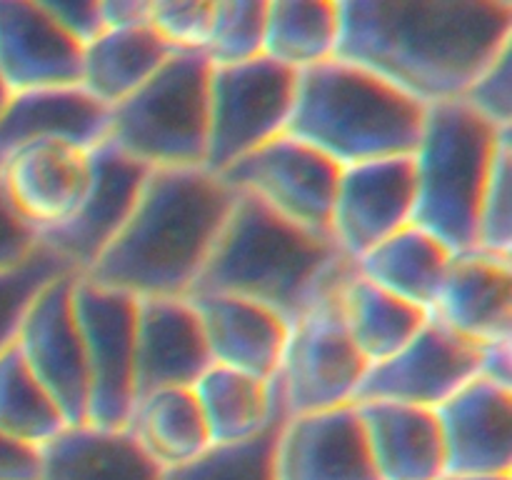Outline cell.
<instances>
[{
  "instance_id": "ffe728a7",
  "label": "cell",
  "mask_w": 512,
  "mask_h": 480,
  "mask_svg": "<svg viewBox=\"0 0 512 480\" xmlns=\"http://www.w3.org/2000/svg\"><path fill=\"white\" fill-rule=\"evenodd\" d=\"M213 365L200 318L188 298H138L135 390L190 388Z\"/></svg>"
},
{
  "instance_id": "484cf974",
  "label": "cell",
  "mask_w": 512,
  "mask_h": 480,
  "mask_svg": "<svg viewBox=\"0 0 512 480\" xmlns=\"http://www.w3.org/2000/svg\"><path fill=\"white\" fill-rule=\"evenodd\" d=\"M210 443H238L285 418L273 380L210 365L193 385Z\"/></svg>"
},
{
  "instance_id": "8fae6325",
  "label": "cell",
  "mask_w": 512,
  "mask_h": 480,
  "mask_svg": "<svg viewBox=\"0 0 512 480\" xmlns=\"http://www.w3.org/2000/svg\"><path fill=\"white\" fill-rule=\"evenodd\" d=\"M75 275H58L35 295L13 343L68 425L85 423L88 408V373L73 313Z\"/></svg>"
},
{
  "instance_id": "603a6c76",
  "label": "cell",
  "mask_w": 512,
  "mask_h": 480,
  "mask_svg": "<svg viewBox=\"0 0 512 480\" xmlns=\"http://www.w3.org/2000/svg\"><path fill=\"white\" fill-rule=\"evenodd\" d=\"M355 405L378 480L445 478V448L435 410L385 400Z\"/></svg>"
},
{
  "instance_id": "5bb4252c",
  "label": "cell",
  "mask_w": 512,
  "mask_h": 480,
  "mask_svg": "<svg viewBox=\"0 0 512 480\" xmlns=\"http://www.w3.org/2000/svg\"><path fill=\"white\" fill-rule=\"evenodd\" d=\"M90 155L93 178L83 203L63 225L38 235V243L78 275L85 273L113 243L148 175L143 163L125 155L108 140L90 150Z\"/></svg>"
},
{
  "instance_id": "44dd1931",
  "label": "cell",
  "mask_w": 512,
  "mask_h": 480,
  "mask_svg": "<svg viewBox=\"0 0 512 480\" xmlns=\"http://www.w3.org/2000/svg\"><path fill=\"white\" fill-rule=\"evenodd\" d=\"M200 318L213 365L273 380L290 323L265 305L223 293L188 295Z\"/></svg>"
},
{
  "instance_id": "7c38bea8",
  "label": "cell",
  "mask_w": 512,
  "mask_h": 480,
  "mask_svg": "<svg viewBox=\"0 0 512 480\" xmlns=\"http://www.w3.org/2000/svg\"><path fill=\"white\" fill-rule=\"evenodd\" d=\"M480 350L428 318L398 353L365 370L355 403L385 400L435 410L480 373Z\"/></svg>"
},
{
  "instance_id": "7bdbcfd3",
  "label": "cell",
  "mask_w": 512,
  "mask_h": 480,
  "mask_svg": "<svg viewBox=\"0 0 512 480\" xmlns=\"http://www.w3.org/2000/svg\"><path fill=\"white\" fill-rule=\"evenodd\" d=\"M10 90H8V85L3 83V78H0V113H3L5 110V105H8V100H10Z\"/></svg>"
},
{
  "instance_id": "277c9868",
  "label": "cell",
  "mask_w": 512,
  "mask_h": 480,
  "mask_svg": "<svg viewBox=\"0 0 512 480\" xmlns=\"http://www.w3.org/2000/svg\"><path fill=\"white\" fill-rule=\"evenodd\" d=\"M425 108L360 65L333 58L298 73L288 133L340 168L410 155Z\"/></svg>"
},
{
  "instance_id": "9a60e30c",
  "label": "cell",
  "mask_w": 512,
  "mask_h": 480,
  "mask_svg": "<svg viewBox=\"0 0 512 480\" xmlns=\"http://www.w3.org/2000/svg\"><path fill=\"white\" fill-rule=\"evenodd\" d=\"M93 178V155L65 140H38L0 163V185L15 213L45 233L78 210Z\"/></svg>"
},
{
  "instance_id": "ba28073f",
  "label": "cell",
  "mask_w": 512,
  "mask_h": 480,
  "mask_svg": "<svg viewBox=\"0 0 512 480\" xmlns=\"http://www.w3.org/2000/svg\"><path fill=\"white\" fill-rule=\"evenodd\" d=\"M295 85L298 73L268 58L210 70L205 168L220 175L253 150L288 133Z\"/></svg>"
},
{
  "instance_id": "6da1fadb",
  "label": "cell",
  "mask_w": 512,
  "mask_h": 480,
  "mask_svg": "<svg viewBox=\"0 0 512 480\" xmlns=\"http://www.w3.org/2000/svg\"><path fill=\"white\" fill-rule=\"evenodd\" d=\"M335 58L423 108L460 100L512 45V0H338Z\"/></svg>"
},
{
  "instance_id": "f1b7e54d",
  "label": "cell",
  "mask_w": 512,
  "mask_h": 480,
  "mask_svg": "<svg viewBox=\"0 0 512 480\" xmlns=\"http://www.w3.org/2000/svg\"><path fill=\"white\" fill-rule=\"evenodd\" d=\"M128 430L163 470L188 463L210 445L193 388H163L140 395Z\"/></svg>"
},
{
  "instance_id": "b9f144b4",
  "label": "cell",
  "mask_w": 512,
  "mask_h": 480,
  "mask_svg": "<svg viewBox=\"0 0 512 480\" xmlns=\"http://www.w3.org/2000/svg\"><path fill=\"white\" fill-rule=\"evenodd\" d=\"M445 480H512V475H460V478H445Z\"/></svg>"
},
{
  "instance_id": "ac0fdd59",
  "label": "cell",
  "mask_w": 512,
  "mask_h": 480,
  "mask_svg": "<svg viewBox=\"0 0 512 480\" xmlns=\"http://www.w3.org/2000/svg\"><path fill=\"white\" fill-rule=\"evenodd\" d=\"M83 45L43 0H0V78L10 93L80 83Z\"/></svg>"
},
{
  "instance_id": "5b68a950",
  "label": "cell",
  "mask_w": 512,
  "mask_h": 480,
  "mask_svg": "<svg viewBox=\"0 0 512 480\" xmlns=\"http://www.w3.org/2000/svg\"><path fill=\"white\" fill-rule=\"evenodd\" d=\"M500 130L463 100L425 108L410 160L415 175L413 225L433 235L453 255L475 250L478 208L500 145Z\"/></svg>"
},
{
  "instance_id": "3957f363",
  "label": "cell",
  "mask_w": 512,
  "mask_h": 480,
  "mask_svg": "<svg viewBox=\"0 0 512 480\" xmlns=\"http://www.w3.org/2000/svg\"><path fill=\"white\" fill-rule=\"evenodd\" d=\"M353 268L330 235L290 223L238 193L190 295H235L293 323L315 300L340 288Z\"/></svg>"
},
{
  "instance_id": "7402d4cb",
  "label": "cell",
  "mask_w": 512,
  "mask_h": 480,
  "mask_svg": "<svg viewBox=\"0 0 512 480\" xmlns=\"http://www.w3.org/2000/svg\"><path fill=\"white\" fill-rule=\"evenodd\" d=\"M108 125L110 110L80 85L13 93L0 113V163L38 140H65L93 150L108 140Z\"/></svg>"
},
{
  "instance_id": "30bf717a",
  "label": "cell",
  "mask_w": 512,
  "mask_h": 480,
  "mask_svg": "<svg viewBox=\"0 0 512 480\" xmlns=\"http://www.w3.org/2000/svg\"><path fill=\"white\" fill-rule=\"evenodd\" d=\"M220 178L290 223L330 235L340 165L295 135H278L223 170Z\"/></svg>"
},
{
  "instance_id": "74e56055",
  "label": "cell",
  "mask_w": 512,
  "mask_h": 480,
  "mask_svg": "<svg viewBox=\"0 0 512 480\" xmlns=\"http://www.w3.org/2000/svg\"><path fill=\"white\" fill-rule=\"evenodd\" d=\"M38 248V233L15 213L0 185V270L18 265Z\"/></svg>"
},
{
  "instance_id": "2e32d148",
  "label": "cell",
  "mask_w": 512,
  "mask_h": 480,
  "mask_svg": "<svg viewBox=\"0 0 512 480\" xmlns=\"http://www.w3.org/2000/svg\"><path fill=\"white\" fill-rule=\"evenodd\" d=\"M445 478L512 475V388L475 375L435 408ZM443 478V480H445Z\"/></svg>"
},
{
  "instance_id": "4fadbf2b",
  "label": "cell",
  "mask_w": 512,
  "mask_h": 480,
  "mask_svg": "<svg viewBox=\"0 0 512 480\" xmlns=\"http://www.w3.org/2000/svg\"><path fill=\"white\" fill-rule=\"evenodd\" d=\"M415 175L410 155L365 160L340 168L330 210V238L348 260H358L413 223Z\"/></svg>"
},
{
  "instance_id": "836d02e7",
  "label": "cell",
  "mask_w": 512,
  "mask_h": 480,
  "mask_svg": "<svg viewBox=\"0 0 512 480\" xmlns=\"http://www.w3.org/2000/svg\"><path fill=\"white\" fill-rule=\"evenodd\" d=\"M63 273L73 270L40 243L23 263L0 270V353L15 343V335L35 295Z\"/></svg>"
},
{
  "instance_id": "d6a6232c",
  "label": "cell",
  "mask_w": 512,
  "mask_h": 480,
  "mask_svg": "<svg viewBox=\"0 0 512 480\" xmlns=\"http://www.w3.org/2000/svg\"><path fill=\"white\" fill-rule=\"evenodd\" d=\"M265 3L268 0H215L205 60L213 68L263 58Z\"/></svg>"
},
{
  "instance_id": "9c48e42d",
  "label": "cell",
  "mask_w": 512,
  "mask_h": 480,
  "mask_svg": "<svg viewBox=\"0 0 512 480\" xmlns=\"http://www.w3.org/2000/svg\"><path fill=\"white\" fill-rule=\"evenodd\" d=\"M135 310L138 298L85 275L73 280V313L88 373L85 423L128 428L135 390Z\"/></svg>"
},
{
  "instance_id": "e575fe53",
  "label": "cell",
  "mask_w": 512,
  "mask_h": 480,
  "mask_svg": "<svg viewBox=\"0 0 512 480\" xmlns=\"http://www.w3.org/2000/svg\"><path fill=\"white\" fill-rule=\"evenodd\" d=\"M512 135L503 140L490 168L475 225V250L512 258Z\"/></svg>"
},
{
  "instance_id": "8d00e7d4",
  "label": "cell",
  "mask_w": 512,
  "mask_h": 480,
  "mask_svg": "<svg viewBox=\"0 0 512 480\" xmlns=\"http://www.w3.org/2000/svg\"><path fill=\"white\" fill-rule=\"evenodd\" d=\"M460 100L495 128L512 130V45L480 70Z\"/></svg>"
},
{
  "instance_id": "4dcf8cb0",
  "label": "cell",
  "mask_w": 512,
  "mask_h": 480,
  "mask_svg": "<svg viewBox=\"0 0 512 480\" xmlns=\"http://www.w3.org/2000/svg\"><path fill=\"white\" fill-rule=\"evenodd\" d=\"M68 428L63 413L33 378L15 345L0 353V430L10 438L43 448Z\"/></svg>"
},
{
  "instance_id": "f546056e",
  "label": "cell",
  "mask_w": 512,
  "mask_h": 480,
  "mask_svg": "<svg viewBox=\"0 0 512 480\" xmlns=\"http://www.w3.org/2000/svg\"><path fill=\"white\" fill-rule=\"evenodd\" d=\"M338 33V0H268L263 58L303 73L335 58Z\"/></svg>"
},
{
  "instance_id": "d6986e66",
  "label": "cell",
  "mask_w": 512,
  "mask_h": 480,
  "mask_svg": "<svg viewBox=\"0 0 512 480\" xmlns=\"http://www.w3.org/2000/svg\"><path fill=\"white\" fill-rule=\"evenodd\" d=\"M430 318L478 348L512 343V258L453 255Z\"/></svg>"
},
{
  "instance_id": "83f0119b",
  "label": "cell",
  "mask_w": 512,
  "mask_h": 480,
  "mask_svg": "<svg viewBox=\"0 0 512 480\" xmlns=\"http://www.w3.org/2000/svg\"><path fill=\"white\" fill-rule=\"evenodd\" d=\"M340 313L355 350L368 368L398 353L430 318L425 310L365 280L355 268L340 288Z\"/></svg>"
},
{
  "instance_id": "1f68e13d",
  "label": "cell",
  "mask_w": 512,
  "mask_h": 480,
  "mask_svg": "<svg viewBox=\"0 0 512 480\" xmlns=\"http://www.w3.org/2000/svg\"><path fill=\"white\" fill-rule=\"evenodd\" d=\"M280 423L238 443H210L188 463L163 470V480H275Z\"/></svg>"
},
{
  "instance_id": "8992f818",
  "label": "cell",
  "mask_w": 512,
  "mask_h": 480,
  "mask_svg": "<svg viewBox=\"0 0 512 480\" xmlns=\"http://www.w3.org/2000/svg\"><path fill=\"white\" fill-rule=\"evenodd\" d=\"M210 63L203 53H173L123 103L110 108L108 143L148 170L205 168Z\"/></svg>"
},
{
  "instance_id": "d4e9b609",
  "label": "cell",
  "mask_w": 512,
  "mask_h": 480,
  "mask_svg": "<svg viewBox=\"0 0 512 480\" xmlns=\"http://www.w3.org/2000/svg\"><path fill=\"white\" fill-rule=\"evenodd\" d=\"M170 55L173 50L148 23L103 30L83 45L78 85L110 110L153 78Z\"/></svg>"
},
{
  "instance_id": "4316f807",
  "label": "cell",
  "mask_w": 512,
  "mask_h": 480,
  "mask_svg": "<svg viewBox=\"0 0 512 480\" xmlns=\"http://www.w3.org/2000/svg\"><path fill=\"white\" fill-rule=\"evenodd\" d=\"M450 260L453 253L440 240L410 223L360 255L353 265L365 280L385 293L430 315Z\"/></svg>"
},
{
  "instance_id": "60d3db41",
  "label": "cell",
  "mask_w": 512,
  "mask_h": 480,
  "mask_svg": "<svg viewBox=\"0 0 512 480\" xmlns=\"http://www.w3.org/2000/svg\"><path fill=\"white\" fill-rule=\"evenodd\" d=\"M148 5L150 0H98L100 28L118 30L148 23Z\"/></svg>"
},
{
  "instance_id": "cb8c5ba5",
  "label": "cell",
  "mask_w": 512,
  "mask_h": 480,
  "mask_svg": "<svg viewBox=\"0 0 512 480\" xmlns=\"http://www.w3.org/2000/svg\"><path fill=\"white\" fill-rule=\"evenodd\" d=\"M40 480H163V468L128 428L80 423L40 448Z\"/></svg>"
},
{
  "instance_id": "52a82bcc",
  "label": "cell",
  "mask_w": 512,
  "mask_h": 480,
  "mask_svg": "<svg viewBox=\"0 0 512 480\" xmlns=\"http://www.w3.org/2000/svg\"><path fill=\"white\" fill-rule=\"evenodd\" d=\"M340 288L315 300L290 323L273 378L285 418L355 403L368 363L345 330Z\"/></svg>"
},
{
  "instance_id": "d590c367",
  "label": "cell",
  "mask_w": 512,
  "mask_h": 480,
  "mask_svg": "<svg viewBox=\"0 0 512 480\" xmlns=\"http://www.w3.org/2000/svg\"><path fill=\"white\" fill-rule=\"evenodd\" d=\"M215 0H150L148 25L173 53H203Z\"/></svg>"
},
{
  "instance_id": "f35d334b",
  "label": "cell",
  "mask_w": 512,
  "mask_h": 480,
  "mask_svg": "<svg viewBox=\"0 0 512 480\" xmlns=\"http://www.w3.org/2000/svg\"><path fill=\"white\" fill-rule=\"evenodd\" d=\"M43 5L80 45H88L103 30L98 0H43Z\"/></svg>"
},
{
  "instance_id": "ab89813d",
  "label": "cell",
  "mask_w": 512,
  "mask_h": 480,
  "mask_svg": "<svg viewBox=\"0 0 512 480\" xmlns=\"http://www.w3.org/2000/svg\"><path fill=\"white\" fill-rule=\"evenodd\" d=\"M0 480H40V448L0 430Z\"/></svg>"
},
{
  "instance_id": "7a4b0ae2",
  "label": "cell",
  "mask_w": 512,
  "mask_h": 480,
  "mask_svg": "<svg viewBox=\"0 0 512 480\" xmlns=\"http://www.w3.org/2000/svg\"><path fill=\"white\" fill-rule=\"evenodd\" d=\"M235 195L208 168L148 170L120 233L80 275L133 298H188Z\"/></svg>"
},
{
  "instance_id": "e0dca14e",
  "label": "cell",
  "mask_w": 512,
  "mask_h": 480,
  "mask_svg": "<svg viewBox=\"0 0 512 480\" xmlns=\"http://www.w3.org/2000/svg\"><path fill=\"white\" fill-rule=\"evenodd\" d=\"M275 480H378L358 405L285 418L275 440Z\"/></svg>"
}]
</instances>
